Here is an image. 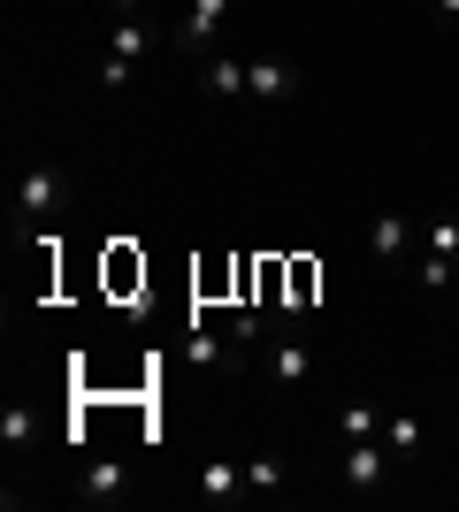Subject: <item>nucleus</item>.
Segmentation results:
<instances>
[{
	"instance_id": "f257e3e1",
	"label": "nucleus",
	"mask_w": 459,
	"mask_h": 512,
	"mask_svg": "<svg viewBox=\"0 0 459 512\" xmlns=\"http://www.w3.org/2000/svg\"><path fill=\"white\" fill-rule=\"evenodd\" d=\"M291 92H299V62H276V54L245 62V100H291Z\"/></svg>"
},
{
	"instance_id": "f03ea898",
	"label": "nucleus",
	"mask_w": 459,
	"mask_h": 512,
	"mask_svg": "<svg viewBox=\"0 0 459 512\" xmlns=\"http://www.w3.org/2000/svg\"><path fill=\"white\" fill-rule=\"evenodd\" d=\"M54 207H62V169H31L16 184V214H23V222H46Z\"/></svg>"
},
{
	"instance_id": "7ed1b4c3",
	"label": "nucleus",
	"mask_w": 459,
	"mask_h": 512,
	"mask_svg": "<svg viewBox=\"0 0 459 512\" xmlns=\"http://www.w3.org/2000/svg\"><path fill=\"white\" fill-rule=\"evenodd\" d=\"M383 436H368V444H345V482L352 490H383V474H391V459H383Z\"/></svg>"
},
{
	"instance_id": "20e7f679",
	"label": "nucleus",
	"mask_w": 459,
	"mask_h": 512,
	"mask_svg": "<svg viewBox=\"0 0 459 512\" xmlns=\"http://www.w3.org/2000/svg\"><path fill=\"white\" fill-rule=\"evenodd\" d=\"M77 490H85L92 505H115V497L131 490V467H123V459H85V482H77Z\"/></svg>"
},
{
	"instance_id": "39448f33",
	"label": "nucleus",
	"mask_w": 459,
	"mask_h": 512,
	"mask_svg": "<svg viewBox=\"0 0 459 512\" xmlns=\"http://www.w3.org/2000/svg\"><path fill=\"white\" fill-rule=\"evenodd\" d=\"M268 375H276L284 390H299L306 375H314V352H306L299 337H276V344H268Z\"/></svg>"
},
{
	"instance_id": "423d86ee",
	"label": "nucleus",
	"mask_w": 459,
	"mask_h": 512,
	"mask_svg": "<svg viewBox=\"0 0 459 512\" xmlns=\"http://www.w3.org/2000/svg\"><path fill=\"white\" fill-rule=\"evenodd\" d=\"M406 245H414V222H406V214H375L368 222V253L375 260H398Z\"/></svg>"
},
{
	"instance_id": "0eeeda50",
	"label": "nucleus",
	"mask_w": 459,
	"mask_h": 512,
	"mask_svg": "<svg viewBox=\"0 0 459 512\" xmlns=\"http://www.w3.org/2000/svg\"><path fill=\"white\" fill-rule=\"evenodd\" d=\"M222 16H230V0H192V16H184V46H192V54H207V46H215V31H222Z\"/></svg>"
},
{
	"instance_id": "6e6552de",
	"label": "nucleus",
	"mask_w": 459,
	"mask_h": 512,
	"mask_svg": "<svg viewBox=\"0 0 459 512\" xmlns=\"http://www.w3.org/2000/svg\"><path fill=\"white\" fill-rule=\"evenodd\" d=\"M337 436H345V444H368V436H383V413H375L368 398H345V406H337Z\"/></svg>"
},
{
	"instance_id": "1a4fd4ad",
	"label": "nucleus",
	"mask_w": 459,
	"mask_h": 512,
	"mask_svg": "<svg viewBox=\"0 0 459 512\" xmlns=\"http://www.w3.org/2000/svg\"><path fill=\"white\" fill-rule=\"evenodd\" d=\"M184 360H192V367H238L245 352H238L230 337H207V329L192 321V344H184Z\"/></svg>"
},
{
	"instance_id": "9d476101",
	"label": "nucleus",
	"mask_w": 459,
	"mask_h": 512,
	"mask_svg": "<svg viewBox=\"0 0 459 512\" xmlns=\"http://www.w3.org/2000/svg\"><path fill=\"white\" fill-rule=\"evenodd\" d=\"M238 490H245L238 459H207V467H199V497H238Z\"/></svg>"
},
{
	"instance_id": "9b49d317",
	"label": "nucleus",
	"mask_w": 459,
	"mask_h": 512,
	"mask_svg": "<svg viewBox=\"0 0 459 512\" xmlns=\"http://www.w3.org/2000/svg\"><path fill=\"white\" fill-rule=\"evenodd\" d=\"M199 77H207V92H215V100H245V62L207 54V69H199Z\"/></svg>"
},
{
	"instance_id": "f8f14e48",
	"label": "nucleus",
	"mask_w": 459,
	"mask_h": 512,
	"mask_svg": "<svg viewBox=\"0 0 459 512\" xmlns=\"http://www.w3.org/2000/svg\"><path fill=\"white\" fill-rule=\"evenodd\" d=\"M383 444H391V459H414L421 451V421L414 413H391V421H383Z\"/></svg>"
},
{
	"instance_id": "ddd939ff",
	"label": "nucleus",
	"mask_w": 459,
	"mask_h": 512,
	"mask_svg": "<svg viewBox=\"0 0 459 512\" xmlns=\"http://www.w3.org/2000/svg\"><path fill=\"white\" fill-rule=\"evenodd\" d=\"M31 436H39V421H31V406H23V398H16V406L0 413V444H8V451H23V444H31Z\"/></svg>"
},
{
	"instance_id": "4468645a",
	"label": "nucleus",
	"mask_w": 459,
	"mask_h": 512,
	"mask_svg": "<svg viewBox=\"0 0 459 512\" xmlns=\"http://www.w3.org/2000/svg\"><path fill=\"white\" fill-rule=\"evenodd\" d=\"M108 54L138 62V54H146V23H138V16H123V23H115V46H108Z\"/></svg>"
},
{
	"instance_id": "2eb2a0df",
	"label": "nucleus",
	"mask_w": 459,
	"mask_h": 512,
	"mask_svg": "<svg viewBox=\"0 0 459 512\" xmlns=\"http://www.w3.org/2000/svg\"><path fill=\"white\" fill-rule=\"evenodd\" d=\"M421 283H429V291H452V283H459L452 253H429V260H421Z\"/></svg>"
},
{
	"instance_id": "dca6fc26",
	"label": "nucleus",
	"mask_w": 459,
	"mask_h": 512,
	"mask_svg": "<svg viewBox=\"0 0 459 512\" xmlns=\"http://www.w3.org/2000/svg\"><path fill=\"white\" fill-rule=\"evenodd\" d=\"M284 482V459H245V490H276Z\"/></svg>"
},
{
	"instance_id": "f3484780",
	"label": "nucleus",
	"mask_w": 459,
	"mask_h": 512,
	"mask_svg": "<svg viewBox=\"0 0 459 512\" xmlns=\"http://www.w3.org/2000/svg\"><path fill=\"white\" fill-rule=\"evenodd\" d=\"M100 85L123 92V85H131V62H123V54H108V62H100Z\"/></svg>"
},
{
	"instance_id": "a211bd4d",
	"label": "nucleus",
	"mask_w": 459,
	"mask_h": 512,
	"mask_svg": "<svg viewBox=\"0 0 459 512\" xmlns=\"http://www.w3.org/2000/svg\"><path fill=\"white\" fill-rule=\"evenodd\" d=\"M429 253H459V222H452V214H444L437 230H429Z\"/></svg>"
},
{
	"instance_id": "6ab92c4d",
	"label": "nucleus",
	"mask_w": 459,
	"mask_h": 512,
	"mask_svg": "<svg viewBox=\"0 0 459 512\" xmlns=\"http://www.w3.org/2000/svg\"><path fill=\"white\" fill-rule=\"evenodd\" d=\"M306 291H314V268H306V260H291V306H306Z\"/></svg>"
},
{
	"instance_id": "aec40b11",
	"label": "nucleus",
	"mask_w": 459,
	"mask_h": 512,
	"mask_svg": "<svg viewBox=\"0 0 459 512\" xmlns=\"http://www.w3.org/2000/svg\"><path fill=\"white\" fill-rule=\"evenodd\" d=\"M437 16H444V23H459V0H437Z\"/></svg>"
},
{
	"instance_id": "412c9836",
	"label": "nucleus",
	"mask_w": 459,
	"mask_h": 512,
	"mask_svg": "<svg viewBox=\"0 0 459 512\" xmlns=\"http://www.w3.org/2000/svg\"><path fill=\"white\" fill-rule=\"evenodd\" d=\"M115 16H138V0H115Z\"/></svg>"
},
{
	"instance_id": "4be33fe9",
	"label": "nucleus",
	"mask_w": 459,
	"mask_h": 512,
	"mask_svg": "<svg viewBox=\"0 0 459 512\" xmlns=\"http://www.w3.org/2000/svg\"><path fill=\"white\" fill-rule=\"evenodd\" d=\"M452 268H459V253H452Z\"/></svg>"
}]
</instances>
